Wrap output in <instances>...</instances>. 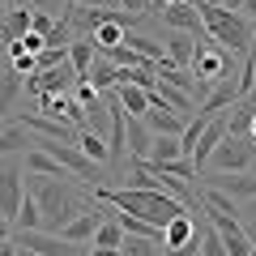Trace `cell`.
<instances>
[{"label":"cell","instance_id":"cell-44","mask_svg":"<svg viewBox=\"0 0 256 256\" xmlns=\"http://www.w3.org/2000/svg\"><path fill=\"white\" fill-rule=\"evenodd\" d=\"M252 77H256V52H252Z\"/></svg>","mask_w":256,"mask_h":256},{"label":"cell","instance_id":"cell-33","mask_svg":"<svg viewBox=\"0 0 256 256\" xmlns=\"http://www.w3.org/2000/svg\"><path fill=\"white\" fill-rule=\"evenodd\" d=\"M9 239H13V222H9V218H0V248L9 244Z\"/></svg>","mask_w":256,"mask_h":256},{"label":"cell","instance_id":"cell-19","mask_svg":"<svg viewBox=\"0 0 256 256\" xmlns=\"http://www.w3.org/2000/svg\"><path fill=\"white\" fill-rule=\"evenodd\" d=\"M30 4H18V9H9L4 13V22H0V38L4 43H18V38H26L30 34Z\"/></svg>","mask_w":256,"mask_h":256},{"label":"cell","instance_id":"cell-12","mask_svg":"<svg viewBox=\"0 0 256 256\" xmlns=\"http://www.w3.org/2000/svg\"><path fill=\"white\" fill-rule=\"evenodd\" d=\"M226 141V116H214L210 124L201 128V137H196V146H192V162H196V171H205L214 158V150Z\"/></svg>","mask_w":256,"mask_h":256},{"label":"cell","instance_id":"cell-37","mask_svg":"<svg viewBox=\"0 0 256 256\" xmlns=\"http://www.w3.org/2000/svg\"><path fill=\"white\" fill-rule=\"evenodd\" d=\"M239 9H244L248 18H256V0H244V4H239Z\"/></svg>","mask_w":256,"mask_h":256},{"label":"cell","instance_id":"cell-16","mask_svg":"<svg viewBox=\"0 0 256 256\" xmlns=\"http://www.w3.org/2000/svg\"><path fill=\"white\" fill-rule=\"evenodd\" d=\"M22 166H26V175H38V180H68V171H64L47 150H38V146L26 150V162H22Z\"/></svg>","mask_w":256,"mask_h":256},{"label":"cell","instance_id":"cell-11","mask_svg":"<svg viewBox=\"0 0 256 256\" xmlns=\"http://www.w3.org/2000/svg\"><path fill=\"white\" fill-rule=\"evenodd\" d=\"M205 180V188H218V192H226L230 201L235 196H244V201H256V175H248V171H210V175H201Z\"/></svg>","mask_w":256,"mask_h":256},{"label":"cell","instance_id":"cell-10","mask_svg":"<svg viewBox=\"0 0 256 256\" xmlns=\"http://www.w3.org/2000/svg\"><path fill=\"white\" fill-rule=\"evenodd\" d=\"M141 120H146V128L154 132V137H184V128H188V124H184V120L175 116V111L166 107L162 98H158L154 90H150V111H146Z\"/></svg>","mask_w":256,"mask_h":256},{"label":"cell","instance_id":"cell-9","mask_svg":"<svg viewBox=\"0 0 256 256\" xmlns=\"http://www.w3.org/2000/svg\"><path fill=\"white\" fill-rule=\"evenodd\" d=\"M210 214V210H205ZM210 226L218 230V239H222V248H226V256H256L252 252V239H248V230L239 226L235 218H226V214H210Z\"/></svg>","mask_w":256,"mask_h":256},{"label":"cell","instance_id":"cell-29","mask_svg":"<svg viewBox=\"0 0 256 256\" xmlns=\"http://www.w3.org/2000/svg\"><path fill=\"white\" fill-rule=\"evenodd\" d=\"M26 146H34V141H30V132H26L22 124H13V128L0 132V158L9 154V150H26Z\"/></svg>","mask_w":256,"mask_h":256},{"label":"cell","instance_id":"cell-28","mask_svg":"<svg viewBox=\"0 0 256 256\" xmlns=\"http://www.w3.org/2000/svg\"><path fill=\"white\" fill-rule=\"evenodd\" d=\"M120 252H124V256H158L162 244H158V239H141V235H124Z\"/></svg>","mask_w":256,"mask_h":256},{"label":"cell","instance_id":"cell-18","mask_svg":"<svg viewBox=\"0 0 256 256\" xmlns=\"http://www.w3.org/2000/svg\"><path fill=\"white\" fill-rule=\"evenodd\" d=\"M175 158H188V154H184V141H180V137H154V141H150L146 166H150V171H158V166L175 162Z\"/></svg>","mask_w":256,"mask_h":256},{"label":"cell","instance_id":"cell-35","mask_svg":"<svg viewBox=\"0 0 256 256\" xmlns=\"http://www.w3.org/2000/svg\"><path fill=\"white\" fill-rule=\"evenodd\" d=\"M26 4H30V9H34V13H43V9H52L56 0H26Z\"/></svg>","mask_w":256,"mask_h":256},{"label":"cell","instance_id":"cell-25","mask_svg":"<svg viewBox=\"0 0 256 256\" xmlns=\"http://www.w3.org/2000/svg\"><path fill=\"white\" fill-rule=\"evenodd\" d=\"M77 150H82V154L90 158L94 166H102V162H111V154H107V141H102L98 132H90V128H82V132H77Z\"/></svg>","mask_w":256,"mask_h":256},{"label":"cell","instance_id":"cell-34","mask_svg":"<svg viewBox=\"0 0 256 256\" xmlns=\"http://www.w3.org/2000/svg\"><path fill=\"white\" fill-rule=\"evenodd\" d=\"M73 4H86V9H90V4H94V9H111V0H73Z\"/></svg>","mask_w":256,"mask_h":256},{"label":"cell","instance_id":"cell-5","mask_svg":"<svg viewBox=\"0 0 256 256\" xmlns=\"http://www.w3.org/2000/svg\"><path fill=\"white\" fill-rule=\"evenodd\" d=\"M192 252H201V235H196L192 214H180L162 226V256H192Z\"/></svg>","mask_w":256,"mask_h":256},{"label":"cell","instance_id":"cell-39","mask_svg":"<svg viewBox=\"0 0 256 256\" xmlns=\"http://www.w3.org/2000/svg\"><path fill=\"white\" fill-rule=\"evenodd\" d=\"M239 4H244V0H222V9H239Z\"/></svg>","mask_w":256,"mask_h":256},{"label":"cell","instance_id":"cell-23","mask_svg":"<svg viewBox=\"0 0 256 256\" xmlns=\"http://www.w3.org/2000/svg\"><path fill=\"white\" fill-rule=\"evenodd\" d=\"M22 77H18V68H13V64H0V120L9 116V107H13V98H18L22 94Z\"/></svg>","mask_w":256,"mask_h":256},{"label":"cell","instance_id":"cell-41","mask_svg":"<svg viewBox=\"0 0 256 256\" xmlns=\"http://www.w3.org/2000/svg\"><path fill=\"white\" fill-rule=\"evenodd\" d=\"M248 239H252V252H256V226H252V230H248Z\"/></svg>","mask_w":256,"mask_h":256},{"label":"cell","instance_id":"cell-32","mask_svg":"<svg viewBox=\"0 0 256 256\" xmlns=\"http://www.w3.org/2000/svg\"><path fill=\"white\" fill-rule=\"evenodd\" d=\"M116 4H124L128 13H146V4H150V0H116Z\"/></svg>","mask_w":256,"mask_h":256},{"label":"cell","instance_id":"cell-4","mask_svg":"<svg viewBox=\"0 0 256 256\" xmlns=\"http://www.w3.org/2000/svg\"><path fill=\"white\" fill-rule=\"evenodd\" d=\"M192 77L201 86H218V82H226L230 77V52L226 47H218L210 38V43H201L196 47V56H192Z\"/></svg>","mask_w":256,"mask_h":256},{"label":"cell","instance_id":"cell-17","mask_svg":"<svg viewBox=\"0 0 256 256\" xmlns=\"http://www.w3.org/2000/svg\"><path fill=\"white\" fill-rule=\"evenodd\" d=\"M239 98H244V94H239V82H230V77H226V82H218L210 90V98H201V116H218L222 107H235Z\"/></svg>","mask_w":256,"mask_h":256},{"label":"cell","instance_id":"cell-45","mask_svg":"<svg viewBox=\"0 0 256 256\" xmlns=\"http://www.w3.org/2000/svg\"><path fill=\"white\" fill-rule=\"evenodd\" d=\"M214 4H222V0H214Z\"/></svg>","mask_w":256,"mask_h":256},{"label":"cell","instance_id":"cell-30","mask_svg":"<svg viewBox=\"0 0 256 256\" xmlns=\"http://www.w3.org/2000/svg\"><path fill=\"white\" fill-rule=\"evenodd\" d=\"M154 94H158V98H162L166 107L175 111V116H184V111H192V94L175 90V86H166V82H162V90H154Z\"/></svg>","mask_w":256,"mask_h":256},{"label":"cell","instance_id":"cell-15","mask_svg":"<svg viewBox=\"0 0 256 256\" xmlns=\"http://www.w3.org/2000/svg\"><path fill=\"white\" fill-rule=\"evenodd\" d=\"M150 141H154V132L146 128V120L128 116L124 120V146H128V158H132V162H146L150 158Z\"/></svg>","mask_w":256,"mask_h":256},{"label":"cell","instance_id":"cell-2","mask_svg":"<svg viewBox=\"0 0 256 256\" xmlns=\"http://www.w3.org/2000/svg\"><path fill=\"white\" fill-rule=\"evenodd\" d=\"M196 13H201L205 34H210L218 47H226L230 56H235V52H248V47H252V26H248V18H244V13L222 9V4H214V0L196 4Z\"/></svg>","mask_w":256,"mask_h":256},{"label":"cell","instance_id":"cell-3","mask_svg":"<svg viewBox=\"0 0 256 256\" xmlns=\"http://www.w3.org/2000/svg\"><path fill=\"white\" fill-rule=\"evenodd\" d=\"M34 180H38V175H34ZM34 201H38V214H43V230H47V235H60V230L86 210L64 180H38Z\"/></svg>","mask_w":256,"mask_h":256},{"label":"cell","instance_id":"cell-6","mask_svg":"<svg viewBox=\"0 0 256 256\" xmlns=\"http://www.w3.org/2000/svg\"><path fill=\"white\" fill-rule=\"evenodd\" d=\"M256 158V141L252 137H226L218 150H214V158H210V166L214 171H248V162Z\"/></svg>","mask_w":256,"mask_h":256},{"label":"cell","instance_id":"cell-21","mask_svg":"<svg viewBox=\"0 0 256 256\" xmlns=\"http://www.w3.org/2000/svg\"><path fill=\"white\" fill-rule=\"evenodd\" d=\"M94 60H98V52H94V43H90V38H86V34H77L73 43H68V64H73V68H77V77H82V82H86V77H90Z\"/></svg>","mask_w":256,"mask_h":256},{"label":"cell","instance_id":"cell-8","mask_svg":"<svg viewBox=\"0 0 256 256\" xmlns=\"http://www.w3.org/2000/svg\"><path fill=\"white\" fill-rule=\"evenodd\" d=\"M22 192H26L22 166H18V162H0V218L18 222V210H22Z\"/></svg>","mask_w":256,"mask_h":256},{"label":"cell","instance_id":"cell-40","mask_svg":"<svg viewBox=\"0 0 256 256\" xmlns=\"http://www.w3.org/2000/svg\"><path fill=\"white\" fill-rule=\"evenodd\" d=\"M18 256H43V252H30V248H18Z\"/></svg>","mask_w":256,"mask_h":256},{"label":"cell","instance_id":"cell-24","mask_svg":"<svg viewBox=\"0 0 256 256\" xmlns=\"http://www.w3.org/2000/svg\"><path fill=\"white\" fill-rule=\"evenodd\" d=\"M86 82H90V86H94V90H98V94H102V90H116V86H120V68H116V64L107 60V56H98Z\"/></svg>","mask_w":256,"mask_h":256},{"label":"cell","instance_id":"cell-38","mask_svg":"<svg viewBox=\"0 0 256 256\" xmlns=\"http://www.w3.org/2000/svg\"><path fill=\"white\" fill-rule=\"evenodd\" d=\"M0 256H18V244H13V239H9V244L0 248Z\"/></svg>","mask_w":256,"mask_h":256},{"label":"cell","instance_id":"cell-20","mask_svg":"<svg viewBox=\"0 0 256 256\" xmlns=\"http://www.w3.org/2000/svg\"><path fill=\"white\" fill-rule=\"evenodd\" d=\"M116 98H120V107H124L128 116H137V120L150 111V90H141V86H132V82H120Z\"/></svg>","mask_w":256,"mask_h":256},{"label":"cell","instance_id":"cell-46","mask_svg":"<svg viewBox=\"0 0 256 256\" xmlns=\"http://www.w3.org/2000/svg\"><path fill=\"white\" fill-rule=\"evenodd\" d=\"M0 64H4V56H0Z\"/></svg>","mask_w":256,"mask_h":256},{"label":"cell","instance_id":"cell-27","mask_svg":"<svg viewBox=\"0 0 256 256\" xmlns=\"http://www.w3.org/2000/svg\"><path fill=\"white\" fill-rule=\"evenodd\" d=\"M90 244H94V248H120V244H124V230H120V222H116V218H102Z\"/></svg>","mask_w":256,"mask_h":256},{"label":"cell","instance_id":"cell-7","mask_svg":"<svg viewBox=\"0 0 256 256\" xmlns=\"http://www.w3.org/2000/svg\"><path fill=\"white\" fill-rule=\"evenodd\" d=\"M82 77H77V68L68 60L56 64V68H38L34 77H26V90L30 94H68V86H77Z\"/></svg>","mask_w":256,"mask_h":256},{"label":"cell","instance_id":"cell-1","mask_svg":"<svg viewBox=\"0 0 256 256\" xmlns=\"http://www.w3.org/2000/svg\"><path fill=\"white\" fill-rule=\"evenodd\" d=\"M94 201L124 210V214H137V218L154 222V226H166L171 218L188 214L184 201H175L171 192H141V188H94Z\"/></svg>","mask_w":256,"mask_h":256},{"label":"cell","instance_id":"cell-22","mask_svg":"<svg viewBox=\"0 0 256 256\" xmlns=\"http://www.w3.org/2000/svg\"><path fill=\"white\" fill-rule=\"evenodd\" d=\"M252 116H256V98H239L226 116V137H248L252 132Z\"/></svg>","mask_w":256,"mask_h":256},{"label":"cell","instance_id":"cell-13","mask_svg":"<svg viewBox=\"0 0 256 256\" xmlns=\"http://www.w3.org/2000/svg\"><path fill=\"white\" fill-rule=\"evenodd\" d=\"M102 214H107V210H102V201L86 205V210L77 214V218L68 222L64 230H60V239H64V244H90V239H94V230H98V222H102Z\"/></svg>","mask_w":256,"mask_h":256},{"label":"cell","instance_id":"cell-42","mask_svg":"<svg viewBox=\"0 0 256 256\" xmlns=\"http://www.w3.org/2000/svg\"><path fill=\"white\" fill-rule=\"evenodd\" d=\"M9 4H13V9H18V0H0V9H9Z\"/></svg>","mask_w":256,"mask_h":256},{"label":"cell","instance_id":"cell-14","mask_svg":"<svg viewBox=\"0 0 256 256\" xmlns=\"http://www.w3.org/2000/svg\"><path fill=\"white\" fill-rule=\"evenodd\" d=\"M162 22L166 26H175V30H184V34H201V13H196V0H184V4H162Z\"/></svg>","mask_w":256,"mask_h":256},{"label":"cell","instance_id":"cell-36","mask_svg":"<svg viewBox=\"0 0 256 256\" xmlns=\"http://www.w3.org/2000/svg\"><path fill=\"white\" fill-rule=\"evenodd\" d=\"M90 256H124V252H120V248H94Z\"/></svg>","mask_w":256,"mask_h":256},{"label":"cell","instance_id":"cell-31","mask_svg":"<svg viewBox=\"0 0 256 256\" xmlns=\"http://www.w3.org/2000/svg\"><path fill=\"white\" fill-rule=\"evenodd\" d=\"M196 256H226V248H222V239H218L214 226L201 230V252H196Z\"/></svg>","mask_w":256,"mask_h":256},{"label":"cell","instance_id":"cell-26","mask_svg":"<svg viewBox=\"0 0 256 256\" xmlns=\"http://www.w3.org/2000/svg\"><path fill=\"white\" fill-rule=\"evenodd\" d=\"M192 56H196L192 38L184 34V30H175V34L166 38V60H171V64H180V68H192Z\"/></svg>","mask_w":256,"mask_h":256},{"label":"cell","instance_id":"cell-43","mask_svg":"<svg viewBox=\"0 0 256 256\" xmlns=\"http://www.w3.org/2000/svg\"><path fill=\"white\" fill-rule=\"evenodd\" d=\"M248 137H252V141H256V116H252V132H248Z\"/></svg>","mask_w":256,"mask_h":256}]
</instances>
